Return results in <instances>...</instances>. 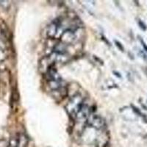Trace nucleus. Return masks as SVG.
Masks as SVG:
<instances>
[{
  "label": "nucleus",
  "mask_w": 147,
  "mask_h": 147,
  "mask_svg": "<svg viewBox=\"0 0 147 147\" xmlns=\"http://www.w3.org/2000/svg\"><path fill=\"white\" fill-rule=\"evenodd\" d=\"M0 5L2 6L3 8L7 9L10 6V3L7 1H0Z\"/></svg>",
  "instance_id": "9b49d317"
},
{
  "label": "nucleus",
  "mask_w": 147,
  "mask_h": 147,
  "mask_svg": "<svg viewBox=\"0 0 147 147\" xmlns=\"http://www.w3.org/2000/svg\"><path fill=\"white\" fill-rule=\"evenodd\" d=\"M7 57V52L4 42L0 39V63L3 62Z\"/></svg>",
  "instance_id": "6e6552de"
},
{
  "label": "nucleus",
  "mask_w": 147,
  "mask_h": 147,
  "mask_svg": "<svg viewBox=\"0 0 147 147\" xmlns=\"http://www.w3.org/2000/svg\"><path fill=\"white\" fill-rule=\"evenodd\" d=\"M7 147H18V136L11 138L9 140Z\"/></svg>",
  "instance_id": "9d476101"
},
{
  "label": "nucleus",
  "mask_w": 147,
  "mask_h": 147,
  "mask_svg": "<svg viewBox=\"0 0 147 147\" xmlns=\"http://www.w3.org/2000/svg\"><path fill=\"white\" fill-rule=\"evenodd\" d=\"M46 74H47L48 85L52 90L57 91L60 88H62L63 86V80L55 68L51 67L50 69L47 71Z\"/></svg>",
  "instance_id": "f03ea898"
},
{
  "label": "nucleus",
  "mask_w": 147,
  "mask_h": 147,
  "mask_svg": "<svg viewBox=\"0 0 147 147\" xmlns=\"http://www.w3.org/2000/svg\"><path fill=\"white\" fill-rule=\"evenodd\" d=\"M52 52L59 55L60 57H64L67 52V46L63 42H59L55 45Z\"/></svg>",
  "instance_id": "0eeeda50"
},
{
  "label": "nucleus",
  "mask_w": 147,
  "mask_h": 147,
  "mask_svg": "<svg viewBox=\"0 0 147 147\" xmlns=\"http://www.w3.org/2000/svg\"><path fill=\"white\" fill-rule=\"evenodd\" d=\"M140 42H141V44H142V46L144 47L145 51L147 52V45L145 44V43H144V41L142 40V39H140Z\"/></svg>",
  "instance_id": "4468645a"
},
{
  "label": "nucleus",
  "mask_w": 147,
  "mask_h": 147,
  "mask_svg": "<svg viewBox=\"0 0 147 147\" xmlns=\"http://www.w3.org/2000/svg\"><path fill=\"white\" fill-rule=\"evenodd\" d=\"M65 30H66L64 28L62 19L57 18L56 20L53 21L50 25L49 26L48 30H47V35L50 38H59Z\"/></svg>",
  "instance_id": "7ed1b4c3"
},
{
  "label": "nucleus",
  "mask_w": 147,
  "mask_h": 147,
  "mask_svg": "<svg viewBox=\"0 0 147 147\" xmlns=\"http://www.w3.org/2000/svg\"><path fill=\"white\" fill-rule=\"evenodd\" d=\"M115 45H116V47H117L121 51H122V52H123V51H124V47H123V46L121 44V43H119V42L117 41V40H115Z\"/></svg>",
  "instance_id": "ddd939ff"
},
{
  "label": "nucleus",
  "mask_w": 147,
  "mask_h": 147,
  "mask_svg": "<svg viewBox=\"0 0 147 147\" xmlns=\"http://www.w3.org/2000/svg\"><path fill=\"white\" fill-rule=\"evenodd\" d=\"M87 124L90 127H93L96 129H101L105 125V121L102 117L98 115H90L87 119Z\"/></svg>",
  "instance_id": "39448f33"
},
{
  "label": "nucleus",
  "mask_w": 147,
  "mask_h": 147,
  "mask_svg": "<svg viewBox=\"0 0 147 147\" xmlns=\"http://www.w3.org/2000/svg\"><path fill=\"white\" fill-rule=\"evenodd\" d=\"M77 30V27H70L67 29L60 37L61 42H63L65 45L74 43L77 36V33H76Z\"/></svg>",
  "instance_id": "20e7f679"
},
{
  "label": "nucleus",
  "mask_w": 147,
  "mask_h": 147,
  "mask_svg": "<svg viewBox=\"0 0 147 147\" xmlns=\"http://www.w3.org/2000/svg\"><path fill=\"white\" fill-rule=\"evenodd\" d=\"M138 24H139V26H140V28L142 29L143 30H146V26L145 24H144V22H143L141 20H139L138 21Z\"/></svg>",
  "instance_id": "f8f14e48"
},
{
  "label": "nucleus",
  "mask_w": 147,
  "mask_h": 147,
  "mask_svg": "<svg viewBox=\"0 0 147 147\" xmlns=\"http://www.w3.org/2000/svg\"><path fill=\"white\" fill-rule=\"evenodd\" d=\"M84 99L82 95L80 94H77L71 97L69 101L65 106L67 112L69 114L71 117L75 119L76 115L78 113L81 107L84 105Z\"/></svg>",
  "instance_id": "f257e3e1"
},
{
  "label": "nucleus",
  "mask_w": 147,
  "mask_h": 147,
  "mask_svg": "<svg viewBox=\"0 0 147 147\" xmlns=\"http://www.w3.org/2000/svg\"><path fill=\"white\" fill-rule=\"evenodd\" d=\"M17 136H18V147H26L28 142L27 136L24 134H20Z\"/></svg>",
  "instance_id": "1a4fd4ad"
},
{
  "label": "nucleus",
  "mask_w": 147,
  "mask_h": 147,
  "mask_svg": "<svg viewBox=\"0 0 147 147\" xmlns=\"http://www.w3.org/2000/svg\"><path fill=\"white\" fill-rule=\"evenodd\" d=\"M90 115V107L88 105L84 103L82 107L78 113L76 115L75 119L76 120H84V119H87L88 116Z\"/></svg>",
  "instance_id": "423d86ee"
}]
</instances>
